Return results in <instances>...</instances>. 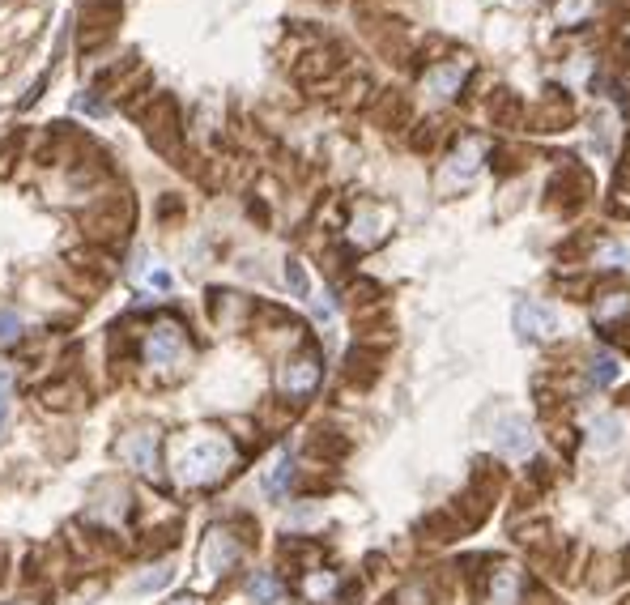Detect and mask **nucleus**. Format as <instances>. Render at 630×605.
I'll return each instance as SVG.
<instances>
[{
  "mask_svg": "<svg viewBox=\"0 0 630 605\" xmlns=\"http://www.w3.org/2000/svg\"><path fill=\"white\" fill-rule=\"evenodd\" d=\"M230 465V448L222 440H196L183 457H179V482H188V486H209L217 477L226 474Z\"/></svg>",
  "mask_w": 630,
  "mask_h": 605,
  "instance_id": "obj_1",
  "label": "nucleus"
},
{
  "mask_svg": "<svg viewBox=\"0 0 630 605\" xmlns=\"http://www.w3.org/2000/svg\"><path fill=\"white\" fill-rule=\"evenodd\" d=\"M129 222H132V200L129 197H111L94 205V209L81 218V227L85 235L94 239V244H120L124 235H129Z\"/></svg>",
  "mask_w": 630,
  "mask_h": 605,
  "instance_id": "obj_2",
  "label": "nucleus"
},
{
  "mask_svg": "<svg viewBox=\"0 0 630 605\" xmlns=\"http://www.w3.org/2000/svg\"><path fill=\"white\" fill-rule=\"evenodd\" d=\"M115 26H120V0H90L77 26L81 51H98L102 43H111Z\"/></svg>",
  "mask_w": 630,
  "mask_h": 605,
  "instance_id": "obj_3",
  "label": "nucleus"
},
{
  "mask_svg": "<svg viewBox=\"0 0 630 605\" xmlns=\"http://www.w3.org/2000/svg\"><path fill=\"white\" fill-rule=\"evenodd\" d=\"M141 124H146L154 149L171 154V149L179 146V115H175V102L166 99V94H162V99H154L149 107H141Z\"/></svg>",
  "mask_w": 630,
  "mask_h": 605,
  "instance_id": "obj_4",
  "label": "nucleus"
},
{
  "mask_svg": "<svg viewBox=\"0 0 630 605\" xmlns=\"http://www.w3.org/2000/svg\"><path fill=\"white\" fill-rule=\"evenodd\" d=\"M516 333H519V342H546V337H554L558 333V311L546 307V303H519L516 307Z\"/></svg>",
  "mask_w": 630,
  "mask_h": 605,
  "instance_id": "obj_5",
  "label": "nucleus"
},
{
  "mask_svg": "<svg viewBox=\"0 0 630 605\" xmlns=\"http://www.w3.org/2000/svg\"><path fill=\"white\" fill-rule=\"evenodd\" d=\"M494 448H499L502 457H528L533 452V426H528V418H519V414L499 418V426H494Z\"/></svg>",
  "mask_w": 630,
  "mask_h": 605,
  "instance_id": "obj_6",
  "label": "nucleus"
},
{
  "mask_svg": "<svg viewBox=\"0 0 630 605\" xmlns=\"http://www.w3.org/2000/svg\"><path fill=\"white\" fill-rule=\"evenodd\" d=\"M239 538H230L226 529H209V538H205V550H200V558H205V567H209L213 575H226L235 563H239Z\"/></svg>",
  "mask_w": 630,
  "mask_h": 605,
  "instance_id": "obj_7",
  "label": "nucleus"
},
{
  "mask_svg": "<svg viewBox=\"0 0 630 605\" xmlns=\"http://www.w3.org/2000/svg\"><path fill=\"white\" fill-rule=\"evenodd\" d=\"M146 359L154 362V367H171V362L183 359V328L179 325H158L154 328L149 342H146Z\"/></svg>",
  "mask_w": 630,
  "mask_h": 605,
  "instance_id": "obj_8",
  "label": "nucleus"
},
{
  "mask_svg": "<svg viewBox=\"0 0 630 605\" xmlns=\"http://www.w3.org/2000/svg\"><path fill=\"white\" fill-rule=\"evenodd\" d=\"M120 457L129 460L137 474H154V465H158V435L154 431H132L120 440Z\"/></svg>",
  "mask_w": 630,
  "mask_h": 605,
  "instance_id": "obj_9",
  "label": "nucleus"
},
{
  "mask_svg": "<svg viewBox=\"0 0 630 605\" xmlns=\"http://www.w3.org/2000/svg\"><path fill=\"white\" fill-rule=\"evenodd\" d=\"M320 384V359L315 354H303V359H290L281 367V393L290 396H307L311 388Z\"/></svg>",
  "mask_w": 630,
  "mask_h": 605,
  "instance_id": "obj_10",
  "label": "nucleus"
},
{
  "mask_svg": "<svg viewBox=\"0 0 630 605\" xmlns=\"http://www.w3.org/2000/svg\"><path fill=\"white\" fill-rule=\"evenodd\" d=\"M345 379H350L354 388H371L375 379H379V354H375L371 345H354V350H350V359H345Z\"/></svg>",
  "mask_w": 630,
  "mask_h": 605,
  "instance_id": "obj_11",
  "label": "nucleus"
},
{
  "mask_svg": "<svg viewBox=\"0 0 630 605\" xmlns=\"http://www.w3.org/2000/svg\"><path fill=\"white\" fill-rule=\"evenodd\" d=\"M622 440H626V426H622L617 414H597V418L588 423V443H592L597 452H614V448H622Z\"/></svg>",
  "mask_w": 630,
  "mask_h": 605,
  "instance_id": "obj_12",
  "label": "nucleus"
},
{
  "mask_svg": "<svg viewBox=\"0 0 630 605\" xmlns=\"http://www.w3.org/2000/svg\"><path fill=\"white\" fill-rule=\"evenodd\" d=\"M421 533L430 541H452L465 533V524H460V516H456L452 507H443V512H430V516L421 520Z\"/></svg>",
  "mask_w": 630,
  "mask_h": 605,
  "instance_id": "obj_13",
  "label": "nucleus"
},
{
  "mask_svg": "<svg viewBox=\"0 0 630 605\" xmlns=\"http://www.w3.org/2000/svg\"><path fill=\"white\" fill-rule=\"evenodd\" d=\"M350 452V440H341L337 431H315L307 440V457H315V460H341Z\"/></svg>",
  "mask_w": 630,
  "mask_h": 605,
  "instance_id": "obj_14",
  "label": "nucleus"
},
{
  "mask_svg": "<svg viewBox=\"0 0 630 605\" xmlns=\"http://www.w3.org/2000/svg\"><path fill=\"white\" fill-rule=\"evenodd\" d=\"M465 82V65H439L430 77H426V90L435 94V99H452L456 90Z\"/></svg>",
  "mask_w": 630,
  "mask_h": 605,
  "instance_id": "obj_15",
  "label": "nucleus"
},
{
  "mask_svg": "<svg viewBox=\"0 0 630 605\" xmlns=\"http://www.w3.org/2000/svg\"><path fill=\"white\" fill-rule=\"evenodd\" d=\"M290 482H294V460H290V452H281V457L264 469V494L281 499V494L290 491Z\"/></svg>",
  "mask_w": 630,
  "mask_h": 605,
  "instance_id": "obj_16",
  "label": "nucleus"
},
{
  "mask_svg": "<svg viewBox=\"0 0 630 605\" xmlns=\"http://www.w3.org/2000/svg\"><path fill=\"white\" fill-rule=\"evenodd\" d=\"M477 166H482V146H477V141H465V146L452 154V166H448V175L465 183V180H473V175H477Z\"/></svg>",
  "mask_w": 630,
  "mask_h": 605,
  "instance_id": "obj_17",
  "label": "nucleus"
},
{
  "mask_svg": "<svg viewBox=\"0 0 630 605\" xmlns=\"http://www.w3.org/2000/svg\"><path fill=\"white\" fill-rule=\"evenodd\" d=\"M281 580H277L273 572H256L252 580H247V597L256 605H273V601H281Z\"/></svg>",
  "mask_w": 630,
  "mask_h": 605,
  "instance_id": "obj_18",
  "label": "nucleus"
},
{
  "mask_svg": "<svg viewBox=\"0 0 630 605\" xmlns=\"http://www.w3.org/2000/svg\"><path fill=\"white\" fill-rule=\"evenodd\" d=\"M516 597H519L516 567H502V572H494V580H490V601H494V605H516Z\"/></svg>",
  "mask_w": 630,
  "mask_h": 605,
  "instance_id": "obj_19",
  "label": "nucleus"
},
{
  "mask_svg": "<svg viewBox=\"0 0 630 605\" xmlns=\"http://www.w3.org/2000/svg\"><path fill=\"white\" fill-rule=\"evenodd\" d=\"M588 379L597 384V388H609L617 379V359L614 354H597V359L588 362Z\"/></svg>",
  "mask_w": 630,
  "mask_h": 605,
  "instance_id": "obj_20",
  "label": "nucleus"
},
{
  "mask_svg": "<svg viewBox=\"0 0 630 605\" xmlns=\"http://www.w3.org/2000/svg\"><path fill=\"white\" fill-rule=\"evenodd\" d=\"M286 281H290V290L298 298H311V278L303 269V261H286Z\"/></svg>",
  "mask_w": 630,
  "mask_h": 605,
  "instance_id": "obj_21",
  "label": "nucleus"
},
{
  "mask_svg": "<svg viewBox=\"0 0 630 605\" xmlns=\"http://www.w3.org/2000/svg\"><path fill=\"white\" fill-rule=\"evenodd\" d=\"M22 337V316L13 307H0V345H9Z\"/></svg>",
  "mask_w": 630,
  "mask_h": 605,
  "instance_id": "obj_22",
  "label": "nucleus"
},
{
  "mask_svg": "<svg viewBox=\"0 0 630 605\" xmlns=\"http://www.w3.org/2000/svg\"><path fill=\"white\" fill-rule=\"evenodd\" d=\"M171 575H175V567H171V563H158V567H154V572H149L146 580H137V592H154V589H162V584H166Z\"/></svg>",
  "mask_w": 630,
  "mask_h": 605,
  "instance_id": "obj_23",
  "label": "nucleus"
},
{
  "mask_svg": "<svg viewBox=\"0 0 630 605\" xmlns=\"http://www.w3.org/2000/svg\"><path fill=\"white\" fill-rule=\"evenodd\" d=\"M354 239L358 244H375V239H379V218H375V213H367V218L354 222Z\"/></svg>",
  "mask_w": 630,
  "mask_h": 605,
  "instance_id": "obj_24",
  "label": "nucleus"
},
{
  "mask_svg": "<svg viewBox=\"0 0 630 605\" xmlns=\"http://www.w3.org/2000/svg\"><path fill=\"white\" fill-rule=\"evenodd\" d=\"M600 264L626 269V264H630V244H609V247H600Z\"/></svg>",
  "mask_w": 630,
  "mask_h": 605,
  "instance_id": "obj_25",
  "label": "nucleus"
},
{
  "mask_svg": "<svg viewBox=\"0 0 630 605\" xmlns=\"http://www.w3.org/2000/svg\"><path fill=\"white\" fill-rule=\"evenodd\" d=\"M43 401H48L51 409H65V405H73V388H65V384H56V388H43Z\"/></svg>",
  "mask_w": 630,
  "mask_h": 605,
  "instance_id": "obj_26",
  "label": "nucleus"
},
{
  "mask_svg": "<svg viewBox=\"0 0 630 605\" xmlns=\"http://www.w3.org/2000/svg\"><path fill=\"white\" fill-rule=\"evenodd\" d=\"M149 281H154L158 290H175V278H171L166 269H149Z\"/></svg>",
  "mask_w": 630,
  "mask_h": 605,
  "instance_id": "obj_27",
  "label": "nucleus"
},
{
  "mask_svg": "<svg viewBox=\"0 0 630 605\" xmlns=\"http://www.w3.org/2000/svg\"><path fill=\"white\" fill-rule=\"evenodd\" d=\"M9 384H13V371H9V367L0 362V396H4V388H9Z\"/></svg>",
  "mask_w": 630,
  "mask_h": 605,
  "instance_id": "obj_28",
  "label": "nucleus"
},
{
  "mask_svg": "<svg viewBox=\"0 0 630 605\" xmlns=\"http://www.w3.org/2000/svg\"><path fill=\"white\" fill-rule=\"evenodd\" d=\"M166 605H205V601H196V597H175V601H166Z\"/></svg>",
  "mask_w": 630,
  "mask_h": 605,
  "instance_id": "obj_29",
  "label": "nucleus"
},
{
  "mask_svg": "<svg viewBox=\"0 0 630 605\" xmlns=\"http://www.w3.org/2000/svg\"><path fill=\"white\" fill-rule=\"evenodd\" d=\"M9 423V401H4V396H0V426Z\"/></svg>",
  "mask_w": 630,
  "mask_h": 605,
  "instance_id": "obj_30",
  "label": "nucleus"
},
{
  "mask_svg": "<svg viewBox=\"0 0 630 605\" xmlns=\"http://www.w3.org/2000/svg\"><path fill=\"white\" fill-rule=\"evenodd\" d=\"M622 563H626V572H630V550H626V555H622Z\"/></svg>",
  "mask_w": 630,
  "mask_h": 605,
  "instance_id": "obj_31",
  "label": "nucleus"
},
{
  "mask_svg": "<svg viewBox=\"0 0 630 605\" xmlns=\"http://www.w3.org/2000/svg\"><path fill=\"white\" fill-rule=\"evenodd\" d=\"M622 605H630V597H626V601H622Z\"/></svg>",
  "mask_w": 630,
  "mask_h": 605,
  "instance_id": "obj_32",
  "label": "nucleus"
},
{
  "mask_svg": "<svg viewBox=\"0 0 630 605\" xmlns=\"http://www.w3.org/2000/svg\"><path fill=\"white\" fill-rule=\"evenodd\" d=\"M626 401H630V393H626Z\"/></svg>",
  "mask_w": 630,
  "mask_h": 605,
  "instance_id": "obj_33",
  "label": "nucleus"
}]
</instances>
